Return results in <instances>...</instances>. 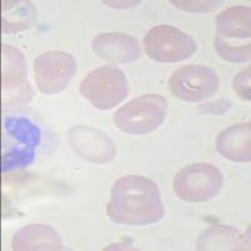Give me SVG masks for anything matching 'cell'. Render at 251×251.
I'll return each mask as SVG.
<instances>
[{
	"instance_id": "6da1fadb",
	"label": "cell",
	"mask_w": 251,
	"mask_h": 251,
	"mask_svg": "<svg viewBox=\"0 0 251 251\" xmlns=\"http://www.w3.org/2000/svg\"><path fill=\"white\" fill-rule=\"evenodd\" d=\"M107 215L113 223L126 226H146L165 216L160 188L154 181L140 175H128L114 182Z\"/></svg>"
},
{
	"instance_id": "7a4b0ae2",
	"label": "cell",
	"mask_w": 251,
	"mask_h": 251,
	"mask_svg": "<svg viewBox=\"0 0 251 251\" xmlns=\"http://www.w3.org/2000/svg\"><path fill=\"white\" fill-rule=\"evenodd\" d=\"M167 114V100L160 94H145L121 107L113 117L120 131L145 136L160 128Z\"/></svg>"
},
{
	"instance_id": "3957f363",
	"label": "cell",
	"mask_w": 251,
	"mask_h": 251,
	"mask_svg": "<svg viewBox=\"0 0 251 251\" xmlns=\"http://www.w3.org/2000/svg\"><path fill=\"white\" fill-rule=\"evenodd\" d=\"M79 92L94 108L108 111L125 100L128 94V83L121 69L100 67L86 75Z\"/></svg>"
},
{
	"instance_id": "277c9868",
	"label": "cell",
	"mask_w": 251,
	"mask_h": 251,
	"mask_svg": "<svg viewBox=\"0 0 251 251\" xmlns=\"http://www.w3.org/2000/svg\"><path fill=\"white\" fill-rule=\"evenodd\" d=\"M224 177L210 163H194L181 170L174 178L176 196L186 202H205L221 191Z\"/></svg>"
},
{
	"instance_id": "5b68a950",
	"label": "cell",
	"mask_w": 251,
	"mask_h": 251,
	"mask_svg": "<svg viewBox=\"0 0 251 251\" xmlns=\"http://www.w3.org/2000/svg\"><path fill=\"white\" fill-rule=\"evenodd\" d=\"M143 43L147 55L158 63L182 62L197 50V44L191 35L167 24L149 30Z\"/></svg>"
},
{
	"instance_id": "8992f818",
	"label": "cell",
	"mask_w": 251,
	"mask_h": 251,
	"mask_svg": "<svg viewBox=\"0 0 251 251\" xmlns=\"http://www.w3.org/2000/svg\"><path fill=\"white\" fill-rule=\"evenodd\" d=\"M220 88V77L210 67L190 64L171 75L169 89L183 102L196 103L212 97Z\"/></svg>"
},
{
	"instance_id": "52a82bcc",
	"label": "cell",
	"mask_w": 251,
	"mask_h": 251,
	"mask_svg": "<svg viewBox=\"0 0 251 251\" xmlns=\"http://www.w3.org/2000/svg\"><path fill=\"white\" fill-rule=\"evenodd\" d=\"M77 72V62L69 53L50 50L34 60L35 82L38 89L47 96L63 92Z\"/></svg>"
},
{
	"instance_id": "ba28073f",
	"label": "cell",
	"mask_w": 251,
	"mask_h": 251,
	"mask_svg": "<svg viewBox=\"0 0 251 251\" xmlns=\"http://www.w3.org/2000/svg\"><path fill=\"white\" fill-rule=\"evenodd\" d=\"M72 147L84 160L97 163L109 162L116 156L114 145L106 134L88 126H77L69 131Z\"/></svg>"
},
{
	"instance_id": "9c48e42d",
	"label": "cell",
	"mask_w": 251,
	"mask_h": 251,
	"mask_svg": "<svg viewBox=\"0 0 251 251\" xmlns=\"http://www.w3.org/2000/svg\"><path fill=\"white\" fill-rule=\"evenodd\" d=\"M92 48L98 57L114 64L131 63L141 57L137 39L120 31L97 35L92 42Z\"/></svg>"
},
{
	"instance_id": "30bf717a",
	"label": "cell",
	"mask_w": 251,
	"mask_h": 251,
	"mask_svg": "<svg viewBox=\"0 0 251 251\" xmlns=\"http://www.w3.org/2000/svg\"><path fill=\"white\" fill-rule=\"evenodd\" d=\"M3 53V78L1 86L3 92L6 96H15L17 102L20 100L26 102V96L30 98V94H26V91L31 92L29 84L26 83V63L23 53L19 49L9 44L1 46Z\"/></svg>"
},
{
	"instance_id": "8fae6325",
	"label": "cell",
	"mask_w": 251,
	"mask_h": 251,
	"mask_svg": "<svg viewBox=\"0 0 251 251\" xmlns=\"http://www.w3.org/2000/svg\"><path fill=\"white\" fill-rule=\"evenodd\" d=\"M250 122H246L236 123L220 132L216 140L219 153L232 162H250Z\"/></svg>"
},
{
	"instance_id": "7c38bea8",
	"label": "cell",
	"mask_w": 251,
	"mask_h": 251,
	"mask_svg": "<svg viewBox=\"0 0 251 251\" xmlns=\"http://www.w3.org/2000/svg\"><path fill=\"white\" fill-rule=\"evenodd\" d=\"M13 250H62L59 234L49 225H28L15 232L12 240Z\"/></svg>"
},
{
	"instance_id": "4fadbf2b",
	"label": "cell",
	"mask_w": 251,
	"mask_h": 251,
	"mask_svg": "<svg viewBox=\"0 0 251 251\" xmlns=\"http://www.w3.org/2000/svg\"><path fill=\"white\" fill-rule=\"evenodd\" d=\"M251 9L249 6H231L216 18L217 35L226 39L250 38Z\"/></svg>"
},
{
	"instance_id": "5bb4252c",
	"label": "cell",
	"mask_w": 251,
	"mask_h": 251,
	"mask_svg": "<svg viewBox=\"0 0 251 251\" xmlns=\"http://www.w3.org/2000/svg\"><path fill=\"white\" fill-rule=\"evenodd\" d=\"M245 239L236 228L230 226H212L199 237V250H245Z\"/></svg>"
},
{
	"instance_id": "9a60e30c",
	"label": "cell",
	"mask_w": 251,
	"mask_h": 251,
	"mask_svg": "<svg viewBox=\"0 0 251 251\" xmlns=\"http://www.w3.org/2000/svg\"><path fill=\"white\" fill-rule=\"evenodd\" d=\"M37 19L34 6L29 1H3L1 30L6 34L30 28Z\"/></svg>"
},
{
	"instance_id": "2e32d148",
	"label": "cell",
	"mask_w": 251,
	"mask_h": 251,
	"mask_svg": "<svg viewBox=\"0 0 251 251\" xmlns=\"http://www.w3.org/2000/svg\"><path fill=\"white\" fill-rule=\"evenodd\" d=\"M4 127L9 136L23 146L35 149L40 143L42 132L35 123L24 117H6Z\"/></svg>"
},
{
	"instance_id": "e0dca14e",
	"label": "cell",
	"mask_w": 251,
	"mask_h": 251,
	"mask_svg": "<svg viewBox=\"0 0 251 251\" xmlns=\"http://www.w3.org/2000/svg\"><path fill=\"white\" fill-rule=\"evenodd\" d=\"M35 160V149L28 146H15L1 156V172H10L13 170L23 169L31 165Z\"/></svg>"
},
{
	"instance_id": "ac0fdd59",
	"label": "cell",
	"mask_w": 251,
	"mask_h": 251,
	"mask_svg": "<svg viewBox=\"0 0 251 251\" xmlns=\"http://www.w3.org/2000/svg\"><path fill=\"white\" fill-rule=\"evenodd\" d=\"M215 49L217 54L224 60L230 63H245L250 60L251 44H244V46L236 47L234 44L227 43L224 38L216 35L215 39Z\"/></svg>"
},
{
	"instance_id": "d6986e66",
	"label": "cell",
	"mask_w": 251,
	"mask_h": 251,
	"mask_svg": "<svg viewBox=\"0 0 251 251\" xmlns=\"http://www.w3.org/2000/svg\"><path fill=\"white\" fill-rule=\"evenodd\" d=\"M171 4H174L177 9H181L183 12L188 13H206L212 12L215 9L221 5V1H175L172 0Z\"/></svg>"
},
{
	"instance_id": "ffe728a7",
	"label": "cell",
	"mask_w": 251,
	"mask_h": 251,
	"mask_svg": "<svg viewBox=\"0 0 251 251\" xmlns=\"http://www.w3.org/2000/svg\"><path fill=\"white\" fill-rule=\"evenodd\" d=\"M251 68L248 67L246 69L241 71L232 80V87L240 98L245 100H250V79H251Z\"/></svg>"
},
{
	"instance_id": "44dd1931",
	"label": "cell",
	"mask_w": 251,
	"mask_h": 251,
	"mask_svg": "<svg viewBox=\"0 0 251 251\" xmlns=\"http://www.w3.org/2000/svg\"><path fill=\"white\" fill-rule=\"evenodd\" d=\"M231 108V103L225 100H219L215 102L205 103L199 108L200 114H224Z\"/></svg>"
}]
</instances>
